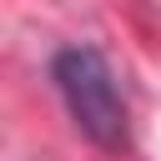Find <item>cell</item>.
Here are the masks:
<instances>
[{"label":"cell","mask_w":161,"mask_h":161,"mask_svg":"<svg viewBox=\"0 0 161 161\" xmlns=\"http://www.w3.org/2000/svg\"><path fill=\"white\" fill-rule=\"evenodd\" d=\"M50 80L75 121V131L86 141H96L101 151H126L131 141V111H126V96L116 86V70L111 60L96 50V45H65L55 50L50 60Z\"/></svg>","instance_id":"1"}]
</instances>
